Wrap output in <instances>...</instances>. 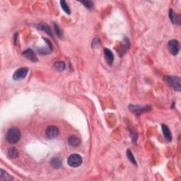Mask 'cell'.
Instances as JSON below:
<instances>
[{
	"mask_svg": "<svg viewBox=\"0 0 181 181\" xmlns=\"http://www.w3.org/2000/svg\"><path fill=\"white\" fill-rule=\"evenodd\" d=\"M68 143L72 147H77V146L80 144V140L77 136L72 135L68 138Z\"/></svg>",
	"mask_w": 181,
	"mask_h": 181,
	"instance_id": "obj_13",
	"label": "cell"
},
{
	"mask_svg": "<svg viewBox=\"0 0 181 181\" xmlns=\"http://www.w3.org/2000/svg\"><path fill=\"white\" fill-rule=\"evenodd\" d=\"M60 134V130L56 126H49L45 130V137L48 140H53L57 137Z\"/></svg>",
	"mask_w": 181,
	"mask_h": 181,
	"instance_id": "obj_4",
	"label": "cell"
},
{
	"mask_svg": "<svg viewBox=\"0 0 181 181\" xmlns=\"http://www.w3.org/2000/svg\"><path fill=\"white\" fill-rule=\"evenodd\" d=\"M81 3L83 4L84 5L89 9H92L93 8V4L92 2L83 1V2H81Z\"/></svg>",
	"mask_w": 181,
	"mask_h": 181,
	"instance_id": "obj_21",
	"label": "cell"
},
{
	"mask_svg": "<svg viewBox=\"0 0 181 181\" xmlns=\"http://www.w3.org/2000/svg\"><path fill=\"white\" fill-rule=\"evenodd\" d=\"M161 128H162V131H163V134L165 137L166 140L168 141V142H171L172 141V134H171V130H169V128L167 127L166 124H163L161 125Z\"/></svg>",
	"mask_w": 181,
	"mask_h": 181,
	"instance_id": "obj_11",
	"label": "cell"
},
{
	"mask_svg": "<svg viewBox=\"0 0 181 181\" xmlns=\"http://www.w3.org/2000/svg\"><path fill=\"white\" fill-rule=\"evenodd\" d=\"M22 55L25 58L28 59L29 60L32 61L33 62H37V57L36 55V53H34V51L31 50V49H27L25 51L23 52Z\"/></svg>",
	"mask_w": 181,
	"mask_h": 181,
	"instance_id": "obj_8",
	"label": "cell"
},
{
	"mask_svg": "<svg viewBox=\"0 0 181 181\" xmlns=\"http://www.w3.org/2000/svg\"><path fill=\"white\" fill-rule=\"evenodd\" d=\"M127 156H128L129 161H130L131 163L133 164V165L137 166V161H136V159H135V156H133L132 153L130 149L127 150Z\"/></svg>",
	"mask_w": 181,
	"mask_h": 181,
	"instance_id": "obj_18",
	"label": "cell"
},
{
	"mask_svg": "<svg viewBox=\"0 0 181 181\" xmlns=\"http://www.w3.org/2000/svg\"><path fill=\"white\" fill-rule=\"evenodd\" d=\"M0 179L1 180H12L14 178L7 172L4 171L3 169H1V171H0Z\"/></svg>",
	"mask_w": 181,
	"mask_h": 181,
	"instance_id": "obj_15",
	"label": "cell"
},
{
	"mask_svg": "<svg viewBox=\"0 0 181 181\" xmlns=\"http://www.w3.org/2000/svg\"><path fill=\"white\" fill-rule=\"evenodd\" d=\"M54 67L59 72H62L64 71L65 69V63L64 62H61V61H59V62H56L54 64Z\"/></svg>",
	"mask_w": 181,
	"mask_h": 181,
	"instance_id": "obj_17",
	"label": "cell"
},
{
	"mask_svg": "<svg viewBox=\"0 0 181 181\" xmlns=\"http://www.w3.org/2000/svg\"><path fill=\"white\" fill-rule=\"evenodd\" d=\"M50 164L53 168H60L62 165V160H61L60 158L55 157V158H53L51 159Z\"/></svg>",
	"mask_w": 181,
	"mask_h": 181,
	"instance_id": "obj_14",
	"label": "cell"
},
{
	"mask_svg": "<svg viewBox=\"0 0 181 181\" xmlns=\"http://www.w3.org/2000/svg\"><path fill=\"white\" fill-rule=\"evenodd\" d=\"M54 27H55V30L56 33H57V36L60 37V38H62V36H63L62 30H61L60 28L59 27V26L57 24H56V23L54 24Z\"/></svg>",
	"mask_w": 181,
	"mask_h": 181,
	"instance_id": "obj_20",
	"label": "cell"
},
{
	"mask_svg": "<svg viewBox=\"0 0 181 181\" xmlns=\"http://www.w3.org/2000/svg\"><path fill=\"white\" fill-rule=\"evenodd\" d=\"M29 72V69L27 67H22L14 72L13 75V79L15 81L24 79Z\"/></svg>",
	"mask_w": 181,
	"mask_h": 181,
	"instance_id": "obj_7",
	"label": "cell"
},
{
	"mask_svg": "<svg viewBox=\"0 0 181 181\" xmlns=\"http://www.w3.org/2000/svg\"><path fill=\"white\" fill-rule=\"evenodd\" d=\"M129 109L130 111L134 114L136 115H140L142 114L143 112H148L151 110V107L150 106H140V105H129Z\"/></svg>",
	"mask_w": 181,
	"mask_h": 181,
	"instance_id": "obj_5",
	"label": "cell"
},
{
	"mask_svg": "<svg viewBox=\"0 0 181 181\" xmlns=\"http://www.w3.org/2000/svg\"><path fill=\"white\" fill-rule=\"evenodd\" d=\"M163 80L168 86L172 87L174 90L180 91L181 83L180 77L175 76H165L163 77Z\"/></svg>",
	"mask_w": 181,
	"mask_h": 181,
	"instance_id": "obj_2",
	"label": "cell"
},
{
	"mask_svg": "<svg viewBox=\"0 0 181 181\" xmlns=\"http://www.w3.org/2000/svg\"><path fill=\"white\" fill-rule=\"evenodd\" d=\"M6 139L9 144H16L21 139L20 130L16 128H10L6 132Z\"/></svg>",
	"mask_w": 181,
	"mask_h": 181,
	"instance_id": "obj_1",
	"label": "cell"
},
{
	"mask_svg": "<svg viewBox=\"0 0 181 181\" xmlns=\"http://www.w3.org/2000/svg\"><path fill=\"white\" fill-rule=\"evenodd\" d=\"M168 48L170 53L172 54L173 55H176L180 51V43L175 39L171 40V41L168 42Z\"/></svg>",
	"mask_w": 181,
	"mask_h": 181,
	"instance_id": "obj_6",
	"label": "cell"
},
{
	"mask_svg": "<svg viewBox=\"0 0 181 181\" xmlns=\"http://www.w3.org/2000/svg\"><path fill=\"white\" fill-rule=\"evenodd\" d=\"M37 28L38 30H43V31L45 32L46 33L48 34L50 36H51V37L53 36V32H52L50 28L49 27L47 24H45V23H39V24L37 26Z\"/></svg>",
	"mask_w": 181,
	"mask_h": 181,
	"instance_id": "obj_12",
	"label": "cell"
},
{
	"mask_svg": "<svg viewBox=\"0 0 181 181\" xmlns=\"http://www.w3.org/2000/svg\"><path fill=\"white\" fill-rule=\"evenodd\" d=\"M104 56L108 64L110 66H111L114 61V55L113 54H112V51L107 48L104 49Z\"/></svg>",
	"mask_w": 181,
	"mask_h": 181,
	"instance_id": "obj_10",
	"label": "cell"
},
{
	"mask_svg": "<svg viewBox=\"0 0 181 181\" xmlns=\"http://www.w3.org/2000/svg\"><path fill=\"white\" fill-rule=\"evenodd\" d=\"M60 4H61V7L64 10L66 14H71V10H70V9L69 7V6H68V4H67V2L64 0H62V1H60Z\"/></svg>",
	"mask_w": 181,
	"mask_h": 181,
	"instance_id": "obj_19",
	"label": "cell"
},
{
	"mask_svg": "<svg viewBox=\"0 0 181 181\" xmlns=\"http://www.w3.org/2000/svg\"><path fill=\"white\" fill-rule=\"evenodd\" d=\"M82 161V157L79 154H74L70 155L67 160V163L68 165L73 168H77L81 165Z\"/></svg>",
	"mask_w": 181,
	"mask_h": 181,
	"instance_id": "obj_3",
	"label": "cell"
},
{
	"mask_svg": "<svg viewBox=\"0 0 181 181\" xmlns=\"http://www.w3.org/2000/svg\"><path fill=\"white\" fill-rule=\"evenodd\" d=\"M8 157L9 159H16L18 156V151L15 148H10L8 151Z\"/></svg>",
	"mask_w": 181,
	"mask_h": 181,
	"instance_id": "obj_16",
	"label": "cell"
},
{
	"mask_svg": "<svg viewBox=\"0 0 181 181\" xmlns=\"http://www.w3.org/2000/svg\"><path fill=\"white\" fill-rule=\"evenodd\" d=\"M169 18L171 21V22L174 24H176L178 26H180L181 24V16L180 14L175 13L173 9L169 10Z\"/></svg>",
	"mask_w": 181,
	"mask_h": 181,
	"instance_id": "obj_9",
	"label": "cell"
}]
</instances>
